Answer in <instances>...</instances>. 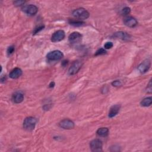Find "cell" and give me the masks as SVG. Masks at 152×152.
Returning <instances> with one entry per match:
<instances>
[{
    "label": "cell",
    "instance_id": "cell-1",
    "mask_svg": "<svg viewBox=\"0 0 152 152\" xmlns=\"http://www.w3.org/2000/svg\"><path fill=\"white\" fill-rule=\"evenodd\" d=\"M36 122L37 120L36 118L32 116L27 117L24 120L23 128L27 131H31L35 129Z\"/></svg>",
    "mask_w": 152,
    "mask_h": 152
},
{
    "label": "cell",
    "instance_id": "cell-2",
    "mask_svg": "<svg viewBox=\"0 0 152 152\" xmlns=\"http://www.w3.org/2000/svg\"><path fill=\"white\" fill-rule=\"evenodd\" d=\"M73 16L80 20H85L89 17V13L83 8H80L75 10L73 12Z\"/></svg>",
    "mask_w": 152,
    "mask_h": 152
},
{
    "label": "cell",
    "instance_id": "cell-3",
    "mask_svg": "<svg viewBox=\"0 0 152 152\" xmlns=\"http://www.w3.org/2000/svg\"><path fill=\"white\" fill-rule=\"evenodd\" d=\"M47 59L51 61H55L61 59L63 57V54L60 51H54L48 53L46 55Z\"/></svg>",
    "mask_w": 152,
    "mask_h": 152
},
{
    "label": "cell",
    "instance_id": "cell-4",
    "mask_svg": "<svg viewBox=\"0 0 152 152\" xmlns=\"http://www.w3.org/2000/svg\"><path fill=\"white\" fill-rule=\"evenodd\" d=\"M102 142L99 139H95L92 140L90 143V147L93 151H102Z\"/></svg>",
    "mask_w": 152,
    "mask_h": 152
},
{
    "label": "cell",
    "instance_id": "cell-5",
    "mask_svg": "<svg viewBox=\"0 0 152 152\" xmlns=\"http://www.w3.org/2000/svg\"><path fill=\"white\" fill-rule=\"evenodd\" d=\"M66 34L65 32L62 30H58L55 32L51 37V41L52 42H58L61 41L65 38Z\"/></svg>",
    "mask_w": 152,
    "mask_h": 152
},
{
    "label": "cell",
    "instance_id": "cell-6",
    "mask_svg": "<svg viewBox=\"0 0 152 152\" xmlns=\"http://www.w3.org/2000/svg\"><path fill=\"white\" fill-rule=\"evenodd\" d=\"M22 10L25 13L30 16H35L38 13V7L36 6L32 5V4L24 6Z\"/></svg>",
    "mask_w": 152,
    "mask_h": 152
},
{
    "label": "cell",
    "instance_id": "cell-7",
    "mask_svg": "<svg viewBox=\"0 0 152 152\" xmlns=\"http://www.w3.org/2000/svg\"><path fill=\"white\" fill-rule=\"evenodd\" d=\"M81 66H82V63L80 61H76L74 62L69 70V75L72 76L77 73L78 71L81 68Z\"/></svg>",
    "mask_w": 152,
    "mask_h": 152
},
{
    "label": "cell",
    "instance_id": "cell-8",
    "mask_svg": "<svg viewBox=\"0 0 152 152\" xmlns=\"http://www.w3.org/2000/svg\"><path fill=\"white\" fill-rule=\"evenodd\" d=\"M59 127L62 128L66 130H71L74 128V123L73 121L69 119H65L62 120L59 124Z\"/></svg>",
    "mask_w": 152,
    "mask_h": 152
},
{
    "label": "cell",
    "instance_id": "cell-9",
    "mask_svg": "<svg viewBox=\"0 0 152 152\" xmlns=\"http://www.w3.org/2000/svg\"><path fill=\"white\" fill-rule=\"evenodd\" d=\"M81 37L82 36L80 33L77 32H74L70 35L69 37V41L72 44H77L81 41Z\"/></svg>",
    "mask_w": 152,
    "mask_h": 152
},
{
    "label": "cell",
    "instance_id": "cell-10",
    "mask_svg": "<svg viewBox=\"0 0 152 152\" xmlns=\"http://www.w3.org/2000/svg\"><path fill=\"white\" fill-rule=\"evenodd\" d=\"M150 61L148 59H146L138 66V70L141 73L144 74L149 70L150 67Z\"/></svg>",
    "mask_w": 152,
    "mask_h": 152
},
{
    "label": "cell",
    "instance_id": "cell-11",
    "mask_svg": "<svg viewBox=\"0 0 152 152\" xmlns=\"http://www.w3.org/2000/svg\"><path fill=\"white\" fill-rule=\"evenodd\" d=\"M125 25L130 27H134L138 24L137 20L133 17H127L124 19Z\"/></svg>",
    "mask_w": 152,
    "mask_h": 152
},
{
    "label": "cell",
    "instance_id": "cell-12",
    "mask_svg": "<svg viewBox=\"0 0 152 152\" xmlns=\"http://www.w3.org/2000/svg\"><path fill=\"white\" fill-rule=\"evenodd\" d=\"M23 74L22 70L19 68H15L9 74V76L12 79H17L19 78Z\"/></svg>",
    "mask_w": 152,
    "mask_h": 152
},
{
    "label": "cell",
    "instance_id": "cell-13",
    "mask_svg": "<svg viewBox=\"0 0 152 152\" xmlns=\"http://www.w3.org/2000/svg\"><path fill=\"white\" fill-rule=\"evenodd\" d=\"M12 100L15 103H20L24 100V95L21 92H16L12 96Z\"/></svg>",
    "mask_w": 152,
    "mask_h": 152
},
{
    "label": "cell",
    "instance_id": "cell-14",
    "mask_svg": "<svg viewBox=\"0 0 152 152\" xmlns=\"http://www.w3.org/2000/svg\"><path fill=\"white\" fill-rule=\"evenodd\" d=\"M113 36L114 38L122 39V40H124V41H127L130 39V35L124 32H116L113 34Z\"/></svg>",
    "mask_w": 152,
    "mask_h": 152
},
{
    "label": "cell",
    "instance_id": "cell-15",
    "mask_svg": "<svg viewBox=\"0 0 152 152\" xmlns=\"http://www.w3.org/2000/svg\"><path fill=\"white\" fill-rule=\"evenodd\" d=\"M120 108H121V106L119 105H115L112 106L111 108L110 111L109 112V115H108L109 117L113 118V117L115 116L119 112Z\"/></svg>",
    "mask_w": 152,
    "mask_h": 152
},
{
    "label": "cell",
    "instance_id": "cell-16",
    "mask_svg": "<svg viewBox=\"0 0 152 152\" xmlns=\"http://www.w3.org/2000/svg\"><path fill=\"white\" fill-rule=\"evenodd\" d=\"M108 134H109V130L107 128H99L97 131V134L99 137H105L108 136Z\"/></svg>",
    "mask_w": 152,
    "mask_h": 152
},
{
    "label": "cell",
    "instance_id": "cell-17",
    "mask_svg": "<svg viewBox=\"0 0 152 152\" xmlns=\"http://www.w3.org/2000/svg\"><path fill=\"white\" fill-rule=\"evenodd\" d=\"M151 102H152V99L151 97H148V98H146L145 99H144L140 103L141 105L142 106H144V107H147L151 105Z\"/></svg>",
    "mask_w": 152,
    "mask_h": 152
},
{
    "label": "cell",
    "instance_id": "cell-18",
    "mask_svg": "<svg viewBox=\"0 0 152 152\" xmlns=\"http://www.w3.org/2000/svg\"><path fill=\"white\" fill-rule=\"evenodd\" d=\"M70 24L74 26H82L84 23L82 21H79V20H71L70 21Z\"/></svg>",
    "mask_w": 152,
    "mask_h": 152
},
{
    "label": "cell",
    "instance_id": "cell-19",
    "mask_svg": "<svg viewBox=\"0 0 152 152\" xmlns=\"http://www.w3.org/2000/svg\"><path fill=\"white\" fill-rule=\"evenodd\" d=\"M106 53V51L105 49L103 48H101L99 49L95 53V56H99V55H104Z\"/></svg>",
    "mask_w": 152,
    "mask_h": 152
},
{
    "label": "cell",
    "instance_id": "cell-20",
    "mask_svg": "<svg viewBox=\"0 0 152 152\" xmlns=\"http://www.w3.org/2000/svg\"><path fill=\"white\" fill-rule=\"evenodd\" d=\"M130 12H131V9L128 7H126L122 10V14L124 15L128 14L130 13Z\"/></svg>",
    "mask_w": 152,
    "mask_h": 152
},
{
    "label": "cell",
    "instance_id": "cell-21",
    "mask_svg": "<svg viewBox=\"0 0 152 152\" xmlns=\"http://www.w3.org/2000/svg\"><path fill=\"white\" fill-rule=\"evenodd\" d=\"M14 51V46H10L7 49V54L8 55H11Z\"/></svg>",
    "mask_w": 152,
    "mask_h": 152
},
{
    "label": "cell",
    "instance_id": "cell-22",
    "mask_svg": "<svg viewBox=\"0 0 152 152\" xmlns=\"http://www.w3.org/2000/svg\"><path fill=\"white\" fill-rule=\"evenodd\" d=\"M44 26H38V27L35 28V30H34V35H35L36 34H38V32H39L41 30H42V29H44Z\"/></svg>",
    "mask_w": 152,
    "mask_h": 152
},
{
    "label": "cell",
    "instance_id": "cell-23",
    "mask_svg": "<svg viewBox=\"0 0 152 152\" xmlns=\"http://www.w3.org/2000/svg\"><path fill=\"white\" fill-rule=\"evenodd\" d=\"M113 47V44L111 42H106L105 45H104V48L105 49H111Z\"/></svg>",
    "mask_w": 152,
    "mask_h": 152
},
{
    "label": "cell",
    "instance_id": "cell-24",
    "mask_svg": "<svg viewBox=\"0 0 152 152\" xmlns=\"http://www.w3.org/2000/svg\"><path fill=\"white\" fill-rule=\"evenodd\" d=\"M112 85L113 86H115V87H119V86H121V85H122V83H121L119 80H116V81H113L112 83Z\"/></svg>",
    "mask_w": 152,
    "mask_h": 152
},
{
    "label": "cell",
    "instance_id": "cell-25",
    "mask_svg": "<svg viewBox=\"0 0 152 152\" xmlns=\"http://www.w3.org/2000/svg\"><path fill=\"white\" fill-rule=\"evenodd\" d=\"M25 1H16L14 2V4L16 6H21L24 4Z\"/></svg>",
    "mask_w": 152,
    "mask_h": 152
},
{
    "label": "cell",
    "instance_id": "cell-26",
    "mask_svg": "<svg viewBox=\"0 0 152 152\" xmlns=\"http://www.w3.org/2000/svg\"><path fill=\"white\" fill-rule=\"evenodd\" d=\"M148 87L147 88V90H149L150 92L151 93V81L149 82V84H148Z\"/></svg>",
    "mask_w": 152,
    "mask_h": 152
},
{
    "label": "cell",
    "instance_id": "cell-27",
    "mask_svg": "<svg viewBox=\"0 0 152 152\" xmlns=\"http://www.w3.org/2000/svg\"><path fill=\"white\" fill-rule=\"evenodd\" d=\"M67 64H68V61H64L62 63V65L63 66H66V65H67Z\"/></svg>",
    "mask_w": 152,
    "mask_h": 152
},
{
    "label": "cell",
    "instance_id": "cell-28",
    "mask_svg": "<svg viewBox=\"0 0 152 152\" xmlns=\"http://www.w3.org/2000/svg\"><path fill=\"white\" fill-rule=\"evenodd\" d=\"M54 86H55V83L54 82H51V83H50V84H49V87H54Z\"/></svg>",
    "mask_w": 152,
    "mask_h": 152
}]
</instances>
